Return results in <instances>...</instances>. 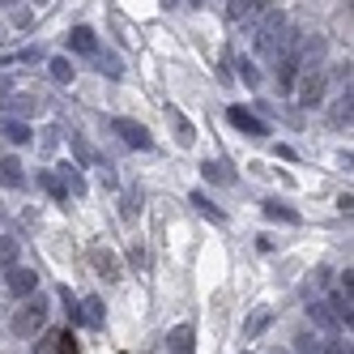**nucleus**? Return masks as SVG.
Returning <instances> with one entry per match:
<instances>
[{"instance_id":"obj_1","label":"nucleus","mask_w":354,"mask_h":354,"mask_svg":"<svg viewBox=\"0 0 354 354\" xmlns=\"http://www.w3.org/2000/svg\"><path fill=\"white\" fill-rule=\"evenodd\" d=\"M252 43H257V52L265 56V60H282L290 47H295V30H290V21H286V13H277V9H265L257 21H252Z\"/></svg>"},{"instance_id":"obj_2","label":"nucleus","mask_w":354,"mask_h":354,"mask_svg":"<svg viewBox=\"0 0 354 354\" xmlns=\"http://www.w3.org/2000/svg\"><path fill=\"white\" fill-rule=\"evenodd\" d=\"M43 324H47V299L43 295H26L13 308V316H9V328L17 337H39Z\"/></svg>"},{"instance_id":"obj_3","label":"nucleus","mask_w":354,"mask_h":354,"mask_svg":"<svg viewBox=\"0 0 354 354\" xmlns=\"http://www.w3.org/2000/svg\"><path fill=\"white\" fill-rule=\"evenodd\" d=\"M295 94H299V107H320V98H324V68H303V77L295 82Z\"/></svg>"},{"instance_id":"obj_4","label":"nucleus","mask_w":354,"mask_h":354,"mask_svg":"<svg viewBox=\"0 0 354 354\" xmlns=\"http://www.w3.org/2000/svg\"><path fill=\"white\" fill-rule=\"evenodd\" d=\"M111 133L129 145V149H149V145H154L149 129H145V124H137V120H111Z\"/></svg>"},{"instance_id":"obj_5","label":"nucleus","mask_w":354,"mask_h":354,"mask_svg":"<svg viewBox=\"0 0 354 354\" xmlns=\"http://www.w3.org/2000/svg\"><path fill=\"white\" fill-rule=\"evenodd\" d=\"M261 13H265V0H231V5H226V17H231L235 26H252Z\"/></svg>"},{"instance_id":"obj_6","label":"nucleus","mask_w":354,"mask_h":354,"mask_svg":"<svg viewBox=\"0 0 354 354\" xmlns=\"http://www.w3.org/2000/svg\"><path fill=\"white\" fill-rule=\"evenodd\" d=\"M328 120H333L337 129H350V120H354V90H350V82H346L342 94L333 98V107H328Z\"/></svg>"},{"instance_id":"obj_7","label":"nucleus","mask_w":354,"mask_h":354,"mask_svg":"<svg viewBox=\"0 0 354 354\" xmlns=\"http://www.w3.org/2000/svg\"><path fill=\"white\" fill-rule=\"evenodd\" d=\"M295 350L299 354H342V342H328L320 333H299L295 337Z\"/></svg>"},{"instance_id":"obj_8","label":"nucleus","mask_w":354,"mask_h":354,"mask_svg":"<svg viewBox=\"0 0 354 354\" xmlns=\"http://www.w3.org/2000/svg\"><path fill=\"white\" fill-rule=\"evenodd\" d=\"M192 350H196L192 324H175L171 333H167V354H192Z\"/></svg>"},{"instance_id":"obj_9","label":"nucleus","mask_w":354,"mask_h":354,"mask_svg":"<svg viewBox=\"0 0 354 354\" xmlns=\"http://www.w3.org/2000/svg\"><path fill=\"white\" fill-rule=\"evenodd\" d=\"M39 290V273L35 269H13L9 273V295L13 299H26V295H35Z\"/></svg>"},{"instance_id":"obj_10","label":"nucleus","mask_w":354,"mask_h":354,"mask_svg":"<svg viewBox=\"0 0 354 354\" xmlns=\"http://www.w3.org/2000/svg\"><path fill=\"white\" fill-rule=\"evenodd\" d=\"M90 265L103 273V277H120V257H115L111 248H103V243H94V248H90Z\"/></svg>"},{"instance_id":"obj_11","label":"nucleus","mask_w":354,"mask_h":354,"mask_svg":"<svg viewBox=\"0 0 354 354\" xmlns=\"http://www.w3.org/2000/svg\"><path fill=\"white\" fill-rule=\"evenodd\" d=\"M226 120H231L235 129L252 133V137H269V129H265V120H257V115H252V111H243V107H231V111H226Z\"/></svg>"},{"instance_id":"obj_12","label":"nucleus","mask_w":354,"mask_h":354,"mask_svg":"<svg viewBox=\"0 0 354 354\" xmlns=\"http://www.w3.org/2000/svg\"><path fill=\"white\" fill-rule=\"evenodd\" d=\"M68 47L77 56H98V35L90 30V26H73V35H68Z\"/></svg>"},{"instance_id":"obj_13","label":"nucleus","mask_w":354,"mask_h":354,"mask_svg":"<svg viewBox=\"0 0 354 354\" xmlns=\"http://www.w3.org/2000/svg\"><path fill=\"white\" fill-rule=\"evenodd\" d=\"M0 137H5L9 145H26L35 133H30V124H26V120H13V115H5V120H0Z\"/></svg>"},{"instance_id":"obj_14","label":"nucleus","mask_w":354,"mask_h":354,"mask_svg":"<svg viewBox=\"0 0 354 354\" xmlns=\"http://www.w3.org/2000/svg\"><path fill=\"white\" fill-rule=\"evenodd\" d=\"M324 303H328V312L337 316V324H346V328H350V320H354V312H350V295H346V290H337V295H328Z\"/></svg>"},{"instance_id":"obj_15","label":"nucleus","mask_w":354,"mask_h":354,"mask_svg":"<svg viewBox=\"0 0 354 354\" xmlns=\"http://www.w3.org/2000/svg\"><path fill=\"white\" fill-rule=\"evenodd\" d=\"M0 184H5V188H21V184H26L17 158H0Z\"/></svg>"},{"instance_id":"obj_16","label":"nucleus","mask_w":354,"mask_h":354,"mask_svg":"<svg viewBox=\"0 0 354 354\" xmlns=\"http://www.w3.org/2000/svg\"><path fill=\"white\" fill-rule=\"evenodd\" d=\"M171 129H175V141H180V145H192L196 141V133H192V124H188L184 111H171Z\"/></svg>"},{"instance_id":"obj_17","label":"nucleus","mask_w":354,"mask_h":354,"mask_svg":"<svg viewBox=\"0 0 354 354\" xmlns=\"http://www.w3.org/2000/svg\"><path fill=\"white\" fill-rule=\"evenodd\" d=\"M39 184H43V192H52L56 201H68V188H64V180L56 171H39Z\"/></svg>"},{"instance_id":"obj_18","label":"nucleus","mask_w":354,"mask_h":354,"mask_svg":"<svg viewBox=\"0 0 354 354\" xmlns=\"http://www.w3.org/2000/svg\"><path fill=\"white\" fill-rule=\"evenodd\" d=\"M308 316L320 324V328H337V316L333 312H328V303L324 299H316V303H308Z\"/></svg>"},{"instance_id":"obj_19","label":"nucleus","mask_w":354,"mask_h":354,"mask_svg":"<svg viewBox=\"0 0 354 354\" xmlns=\"http://www.w3.org/2000/svg\"><path fill=\"white\" fill-rule=\"evenodd\" d=\"M82 324H90V328H98V324H103V299H86L82 303Z\"/></svg>"},{"instance_id":"obj_20","label":"nucleus","mask_w":354,"mask_h":354,"mask_svg":"<svg viewBox=\"0 0 354 354\" xmlns=\"http://www.w3.org/2000/svg\"><path fill=\"white\" fill-rule=\"evenodd\" d=\"M60 180H64V188H73V192H86V180H82V167H73V162H64L60 167Z\"/></svg>"},{"instance_id":"obj_21","label":"nucleus","mask_w":354,"mask_h":354,"mask_svg":"<svg viewBox=\"0 0 354 354\" xmlns=\"http://www.w3.org/2000/svg\"><path fill=\"white\" fill-rule=\"evenodd\" d=\"M201 175H205V180H214V184H231V171H226V162H205V167H201Z\"/></svg>"},{"instance_id":"obj_22","label":"nucleus","mask_w":354,"mask_h":354,"mask_svg":"<svg viewBox=\"0 0 354 354\" xmlns=\"http://www.w3.org/2000/svg\"><path fill=\"white\" fill-rule=\"evenodd\" d=\"M265 218H277V222H299V214H295V209H286V205H277V201H265Z\"/></svg>"},{"instance_id":"obj_23","label":"nucleus","mask_w":354,"mask_h":354,"mask_svg":"<svg viewBox=\"0 0 354 354\" xmlns=\"http://www.w3.org/2000/svg\"><path fill=\"white\" fill-rule=\"evenodd\" d=\"M17 261V239L13 235H0V269Z\"/></svg>"},{"instance_id":"obj_24","label":"nucleus","mask_w":354,"mask_h":354,"mask_svg":"<svg viewBox=\"0 0 354 354\" xmlns=\"http://www.w3.org/2000/svg\"><path fill=\"white\" fill-rule=\"evenodd\" d=\"M47 68H52V77H56V82H73V64H68V56H56Z\"/></svg>"},{"instance_id":"obj_25","label":"nucleus","mask_w":354,"mask_h":354,"mask_svg":"<svg viewBox=\"0 0 354 354\" xmlns=\"http://www.w3.org/2000/svg\"><path fill=\"white\" fill-rule=\"evenodd\" d=\"M94 60H98V73H107V77H120V73H124V64H120L115 56H103V52H98Z\"/></svg>"},{"instance_id":"obj_26","label":"nucleus","mask_w":354,"mask_h":354,"mask_svg":"<svg viewBox=\"0 0 354 354\" xmlns=\"http://www.w3.org/2000/svg\"><path fill=\"white\" fill-rule=\"evenodd\" d=\"M192 205H196L201 214H209L214 222H222V209H214V205H209V196H205V192H192Z\"/></svg>"},{"instance_id":"obj_27","label":"nucleus","mask_w":354,"mask_h":354,"mask_svg":"<svg viewBox=\"0 0 354 354\" xmlns=\"http://www.w3.org/2000/svg\"><path fill=\"white\" fill-rule=\"evenodd\" d=\"M239 77L248 86H261V73H257V64H252V60H239Z\"/></svg>"},{"instance_id":"obj_28","label":"nucleus","mask_w":354,"mask_h":354,"mask_svg":"<svg viewBox=\"0 0 354 354\" xmlns=\"http://www.w3.org/2000/svg\"><path fill=\"white\" fill-rule=\"evenodd\" d=\"M265 324H269V312H257V316H252V324H248V337H257Z\"/></svg>"},{"instance_id":"obj_29","label":"nucleus","mask_w":354,"mask_h":354,"mask_svg":"<svg viewBox=\"0 0 354 354\" xmlns=\"http://www.w3.org/2000/svg\"><path fill=\"white\" fill-rule=\"evenodd\" d=\"M56 354H77V346H73V333H60V337H56Z\"/></svg>"},{"instance_id":"obj_30","label":"nucleus","mask_w":354,"mask_h":354,"mask_svg":"<svg viewBox=\"0 0 354 354\" xmlns=\"http://www.w3.org/2000/svg\"><path fill=\"white\" fill-rule=\"evenodd\" d=\"M73 149H77V158H82V162H90V158H94V154H90V145H86L82 137H73Z\"/></svg>"},{"instance_id":"obj_31","label":"nucleus","mask_w":354,"mask_h":354,"mask_svg":"<svg viewBox=\"0 0 354 354\" xmlns=\"http://www.w3.org/2000/svg\"><path fill=\"white\" fill-rule=\"evenodd\" d=\"M342 290H346V295L354 290V269H346V273H342Z\"/></svg>"},{"instance_id":"obj_32","label":"nucleus","mask_w":354,"mask_h":354,"mask_svg":"<svg viewBox=\"0 0 354 354\" xmlns=\"http://www.w3.org/2000/svg\"><path fill=\"white\" fill-rule=\"evenodd\" d=\"M0 94H9V77H0Z\"/></svg>"},{"instance_id":"obj_33","label":"nucleus","mask_w":354,"mask_h":354,"mask_svg":"<svg viewBox=\"0 0 354 354\" xmlns=\"http://www.w3.org/2000/svg\"><path fill=\"white\" fill-rule=\"evenodd\" d=\"M17 5V0H0V9H13Z\"/></svg>"},{"instance_id":"obj_34","label":"nucleus","mask_w":354,"mask_h":354,"mask_svg":"<svg viewBox=\"0 0 354 354\" xmlns=\"http://www.w3.org/2000/svg\"><path fill=\"white\" fill-rule=\"evenodd\" d=\"M188 5H201V0H188Z\"/></svg>"},{"instance_id":"obj_35","label":"nucleus","mask_w":354,"mask_h":354,"mask_svg":"<svg viewBox=\"0 0 354 354\" xmlns=\"http://www.w3.org/2000/svg\"><path fill=\"white\" fill-rule=\"evenodd\" d=\"M162 5H175V0H162Z\"/></svg>"},{"instance_id":"obj_36","label":"nucleus","mask_w":354,"mask_h":354,"mask_svg":"<svg viewBox=\"0 0 354 354\" xmlns=\"http://www.w3.org/2000/svg\"><path fill=\"white\" fill-rule=\"evenodd\" d=\"M35 5H43V0H35Z\"/></svg>"},{"instance_id":"obj_37","label":"nucleus","mask_w":354,"mask_h":354,"mask_svg":"<svg viewBox=\"0 0 354 354\" xmlns=\"http://www.w3.org/2000/svg\"><path fill=\"white\" fill-rule=\"evenodd\" d=\"M282 354H286V350H282Z\"/></svg>"}]
</instances>
